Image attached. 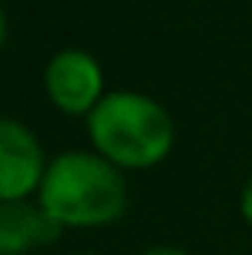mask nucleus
Segmentation results:
<instances>
[{
  "label": "nucleus",
  "mask_w": 252,
  "mask_h": 255,
  "mask_svg": "<svg viewBox=\"0 0 252 255\" xmlns=\"http://www.w3.org/2000/svg\"><path fill=\"white\" fill-rule=\"evenodd\" d=\"M145 255H188V252H181V249H168V246H158V249H149Z\"/></svg>",
  "instance_id": "nucleus-7"
},
{
  "label": "nucleus",
  "mask_w": 252,
  "mask_h": 255,
  "mask_svg": "<svg viewBox=\"0 0 252 255\" xmlns=\"http://www.w3.org/2000/svg\"><path fill=\"white\" fill-rule=\"evenodd\" d=\"M62 236V226L39 204L3 200L0 204V255H26Z\"/></svg>",
  "instance_id": "nucleus-5"
},
{
  "label": "nucleus",
  "mask_w": 252,
  "mask_h": 255,
  "mask_svg": "<svg viewBox=\"0 0 252 255\" xmlns=\"http://www.w3.org/2000/svg\"><path fill=\"white\" fill-rule=\"evenodd\" d=\"M88 132L94 152L117 168H152L168 158L175 123L158 100L136 91H114L91 110Z\"/></svg>",
  "instance_id": "nucleus-2"
},
{
  "label": "nucleus",
  "mask_w": 252,
  "mask_h": 255,
  "mask_svg": "<svg viewBox=\"0 0 252 255\" xmlns=\"http://www.w3.org/2000/svg\"><path fill=\"white\" fill-rule=\"evenodd\" d=\"M36 204L58 226H104L123 217L126 181L97 152H62L49 162Z\"/></svg>",
  "instance_id": "nucleus-1"
},
{
  "label": "nucleus",
  "mask_w": 252,
  "mask_h": 255,
  "mask_svg": "<svg viewBox=\"0 0 252 255\" xmlns=\"http://www.w3.org/2000/svg\"><path fill=\"white\" fill-rule=\"evenodd\" d=\"M6 42V13H3V6H0V45Z\"/></svg>",
  "instance_id": "nucleus-8"
},
{
  "label": "nucleus",
  "mask_w": 252,
  "mask_h": 255,
  "mask_svg": "<svg viewBox=\"0 0 252 255\" xmlns=\"http://www.w3.org/2000/svg\"><path fill=\"white\" fill-rule=\"evenodd\" d=\"M45 94L68 117H91L104 100V71L84 49H62L45 65Z\"/></svg>",
  "instance_id": "nucleus-3"
},
{
  "label": "nucleus",
  "mask_w": 252,
  "mask_h": 255,
  "mask_svg": "<svg viewBox=\"0 0 252 255\" xmlns=\"http://www.w3.org/2000/svg\"><path fill=\"white\" fill-rule=\"evenodd\" d=\"M240 210H243V220L252 226V181L246 184V191H243V204H240Z\"/></svg>",
  "instance_id": "nucleus-6"
},
{
  "label": "nucleus",
  "mask_w": 252,
  "mask_h": 255,
  "mask_svg": "<svg viewBox=\"0 0 252 255\" xmlns=\"http://www.w3.org/2000/svg\"><path fill=\"white\" fill-rule=\"evenodd\" d=\"M78 255H94V252H78Z\"/></svg>",
  "instance_id": "nucleus-9"
},
{
  "label": "nucleus",
  "mask_w": 252,
  "mask_h": 255,
  "mask_svg": "<svg viewBox=\"0 0 252 255\" xmlns=\"http://www.w3.org/2000/svg\"><path fill=\"white\" fill-rule=\"evenodd\" d=\"M45 168L49 162L36 132L19 120L0 117V204L29 200V194H39Z\"/></svg>",
  "instance_id": "nucleus-4"
}]
</instances>
